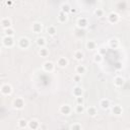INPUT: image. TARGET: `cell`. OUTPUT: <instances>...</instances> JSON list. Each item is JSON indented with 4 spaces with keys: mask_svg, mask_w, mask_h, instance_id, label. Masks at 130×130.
<instances>
[{
    "mask_svg": "<svg viewBox=\"0 0 130 130\" xmlns=\"http://www.w3.org/2000/svg\"><path fill=\"white\" fill-rule=\"evenodd\" d=\"M2 43H3V45L5 47H12L13 44H14V41H13V39H12V37L5 36L2 39Z\"/></svg>",
    "mask_w": 130,
    "mask_h": 130,
    "instance_id": "obj_1",
    "label": "cell"
},
{
    "mask_svg": "<svg viewBox=\"0 0 130 130\" xmlns=\"http://www.w3.org/2000/svg\"><path fill=\"white\" fill-rule=\"evenodd\" d=\"M18 45H19V47H20L21 49H27V48H29V46H30L29 39L25 38V37L20 38L19 41H18Z\"/></svg>",
    "mask_w": 130,
    "mask_h": 130,
    "instance_id": "obj_2",
    "label": "cell"
},
{
    "mask_svg": "<svg viewBox=\"0 0 130 130\" xmlns=\"http://www.w3.org/2000/svg\"><path fill=\"white\" fill-rule=\"evenodd\" d=\"M12 92V88H11V85H9L8 83H5V84H3L1 86V93L3 95H10Z\"/></svg>",
    "mask_w": 130,
    "mask_h": 130,
    "instance_id": "obj_3",
    "label": "cell"
},
{
    "mask_svg": "<svg viewBox=\"0 0 130 130\" xmlns=\"http://www.w3.org/2000/svg\"><path fill=\"white\" fill-rule=\"evenodd\" d=\"M13 105H14L15 109H23L24 106V100L21 99V98H17L15 101H14Z\"/></svg>",
    "mask_w": 130,
    "mask_h": 130,
    "instance_id": "obj_4",
    "label": "cell"
},
{
    "mask_svg": "<svg viewBox=\"0 0 130 130\" xmlns=\"http://www.w3.org/2000/svg\"><path fill=\"white\" fill-rule=\"evenodd\" d=\"M1 25L3 29H8L10 28L11 25V20L8 18V17H4V18L1 19Z\"/></svg>",
    "mask_w": 130,
    "mask_h": 130,
    "instance_id": "obj_5",
    "label": "cell"
},
{
    "mask_svg": "<svg viewBox=\"0 0 130 130\" xmlns=\"http://www.w3.org/2000/svg\"><path fill=\"white\" fill-rule=\"evenodd\" d=\"M60 112L64 115H68V114H70V112H71V108L69 105H63L60 108Z\"/></svg>",
    "mask_w": 130,
    "mask_h": 130,
    "instance_id": "obj_6",
    "label": "cell"
},
{
    "mask_svg": "<svg viewBox=\"0 0 130 130\" xmlns=\"http://www.w3.org/2000/svg\"><path fill=\"white\" fill-rule=\"evenodd\" d=\"M32 30H33V32L36 33V34L41 33L42 32V24L40 23H35L32 27Z\"/></svg>",
    "mask_w": 130,
    "mask_h": 130,
    "instance_id": "obj_7",
    "label": "cell"
},
{
    "mask_svg": "<svg viewBox=\"0 0 130 130\" xmlns=\"http://www.w3.org/2000/svg\"><path fill=\"white\" fill-rule=\"evenodd\" d=\"M43 67H44V69L46 71H52L54 69V64L52 62H50V61H47V62L44 63Z\"/></svg>",
    "mask_w": 130,
    "mask_h": 130,
    "instance_id": "obj_8",
    "label": "cell"
},
{
    "mask_svg": "<svg viewBox=\"0 0 130 130\" xmlns=\"http://www.w3.org/2000/svg\"><path fill=\"white\" fill-rule=\"evenodd\" d=\"M100 106H101L104 110H106V109H109V107H110V101L109 100H107V99H104L101 101V103H100Z\"/></svg>",
    "mask_w": 130,
    "mask_h": 130,
    "instance_id": "obj_9",
    "label": "cell"
},
{
    "mask_svg": "<svg viewBox=\"0 0 130 130\" xmlns=\"http://www.w3.org/2000/svg\"><path fill=\"white\" fill-rule=\"evenodd\" d=\"M82 93H83V89L80 86H75L74 89H73V95H74L75 97H80L82 96Z\"/></svg>",
    "mask_w": 130,
    "mask_h": 130,
    "instance_id": "obj_10",
    "label": "cell"
},
{
    "mask_svg": "<svg viewBox=\"0 0 130 130\" xmlns=\"http://www.w3.org/2000/svg\"><path fill=\"white\" fill-rule=\"evenodd\" d=\"M77 24H78L79 28H86V25H88V19L84 18V17H81L77 21Z\"/></svg>",
    "mask_w": 130,
    "mask_h": 130,
    "instance_id": "obj_11",
    "label": "cell"
},
{
    "mask_svg": "<svg viewBox=\"0 0 130 130\" xmlns=\"http://www.w3.org/2000/svg\"><path fill=\"white\" fill-rule=\"evenodd\" d=\"M57 64L59 65L60 67H65V66H66V65L68 64V61H67V59H66V58L61 57V58H59V59H58Z\"/></svg>",
    "mask_w": 130,
    "mask_h": 130,
    "instance_id": "obj_12",
    "label": "cell"
},
{
    "mask_svg": "<svg viewBox=\"0 0 130 130\" xmlns=\"http://www.w3.org/2000/svg\"><path fill=\"white\" fill-rule=\"evenodd\" d=\"M58 19L60 23H64L65 20L67 19V15H66V12H64V11H60L59 12V14H58Z\"/></svg>",
    "mask_w": 130,
    "mask_h": 130,
    "instance_id": "obj_13",
    "label": "cell"
},
{
    "mask_svg": "<svg viewBox=\"0 0 130 130\" xmlns=\"http://www.w3.org/2000/svg\"><path fill=\"white\" fill-rule=\"evenodd\" d=\"M109 20L111 21V23H117V21L119 20V15L117 13L112 12V13H110V15H109Z\"/></svg>",
    "mask_w": 130,
    "mask_h": 130,
    "instance_id": "obj_14",
    "label": "cell"
},
{
    "mask_svg": "<svg viewBox=\"0 0 130 130\" xmlns=\"http://www.w3.org/2000/svg\"><path fill=\"white\" fill-rule=\"evenodd\" d=\"M112 112H113V114H115V115H120V114H122L123 110H122V108H121L120 106L116 105V106L113 107V109H112Z\"/></svg>",
    "mask_w": 130,
    "mask_h": 130,
    "instance_id": "obj_15",
    "label": "cell"
},
{
    "mask_svg": "<svg viewBox=\"0 0 130 130\" xmlns=\"http://www.w3.org/2000/svg\"><path fill=\"white\" fill-rule=\"evenodd\" d=\"M114 82H115V84L117 86H121V85L124 84V78L123 77H121V76H117L114 79Z\"/></svg>",
    "mask_w": 130,
    "mask_h": 130,
    "instance_id": "obj_16",
    "label": "cell"
},
{
    "mask_svg": "<svg viewBox=\"0 0 130 130\" xmlns=\"http://www.w3.org/2000/svg\"><path fill=\"white\" fill-rule=\"evenodd\" d=\"M29 128H31V129H37L39 128V122L36 120H32V121H30L29 122Z\"/></svg>",
    "mask_w": 130,
    "mask_h": 130,
    "instance_id": "obj_17",
    "label": "cell"
},
{
    "mask_svg": "<svg viewBox=\"0 0 130 130\" xmlns=\"http://www.w3.org/2000/svg\"><path fill=\"white\" fill-rule=\"evenodd\" d=\"M28 126H29V123H28L27 120L20 119V120L18 121V127H19V128H25V127H28Z\"/></svg>",
    "mask_w": 130,
    "mask_h": 130,
    "instance_id": "obj_18",
    "label": "cell"
},
{
    "mask_svg": "<svg viewBox=\"0 0 130 130\" xmlns=\"http://www.w3.org/2000/svg\"><path fill=\"white\" fill-rule=\"evenodd\" d=\"M37 45L42 48V47H44L46 45V40L44 38H38L37 39Z\"/></svg>",
    "mask_w": 130,
    "mask_h": 130,
    "instance_id": "obj_19",
    "label": "cell"
},
{
    "mask_svg": "<svg viewBox=\"0 0 130 130\" xmlns=\"http://www.w3.org/2000/svg\"><path fill=\"white\" fill-rule=\"evenodd\" d=\"M118 45H119V42H118V40L117 39H112V40L110 41V47L111 48H117L118 47Z\"/></svg>",
    "mask_w": 130,
    "mask_h": 130,
    "instance_id": "obj_20",
    "label": "cell"
},
{
    "mask_svg": "<svg viewBox=\"0 0 130 130\" xmlns=\"http://www.w3.org/2000/svg\"><path fill=\"white\" fill-rule=\"evenodd\" d=\"M75 111H76V113H77V114L83 113L84 108H83V106H82V104H77V106H76V108H75Z\"/></svg>",
    "mask_w": 130,
    "mask_h": 130,
    "instance_id": "obj_21",
    "label": "cell"
},
{
    "mask_svg": "<svg viewBox=\"0 0 130 130\" xmlns=\"http://www.w3.org/2000/svg\"><path fill=\"white\" fill-rule=\"evenodd\" d=\"M85 67L83 65H78V66L76 67V73H78V74H82V73L85 72Z\"/></svg>",
    "mask_w": 130,
    "mask_h": 130,
    "instance_id": "obj_22",
    "label": "cell"
},
{
    "mask_svg": "<svg viewBox=\"0 0 130 130\" xmlns=\"http://www.w3.org/2000/svg\"><path fill=\"white\" fill-rule=\"evenodd\" d=\"M88 113L90 116H96L97 115V109L95 107H89L88 109Z\"/></svg>",
    "mask_w": 130,
    "mask_h": 130,
    "instance_id": "obj_23",
    "label": "cell"
},
{
    "mask_svg": "<svg viewBox=\"0 0 130 130\" xmlns=\"http://www.w3.org/2000/svg\"><path fill=\"white\" fill-rule=\"evenodd\" d=\"M47 32H48V34L51 35V36H54L56 34V28L53 27V25H50V27H48V29H47Z\"/></svg>",
    "mask_w": 130,
    "mask_h": 130,
    "instance_id": "obj_24",
    "label": "cell"
},
{
    "mask_svg": "<svg viewBox=\"0 0 130 130\" xmlns=\"http://www.w3.org/2000/svg\"><path fill=\"white\" fill-rule=\"evenodd\" d=\"M4 34H5V36L12 37V36H13V34H14V32H13V30H12V29L8 28V29H4Z\"/></svg>",
    "mask_w": 130,
    "mask_h": 130,
    "instance_id": "obj_25",
    "label": "cell"
},
{
    "mask_svg": "<svg viewBox=\"0 0 130 130\" xmlns=\"http://www.w3.org/2000/svg\"><path fill=\"white\" fill-rule=\"evenodd\" d=\"M74 57L77 60H81L82 58H83V53H82L81 51H76L74 53Z\"/></svg>",
    "mask_w": 130,
    "mask_h": 130,
    "instance_id": "obj_26",
    "label": "cell"
},
{
    "mask_svg": "<svg viewBox=\"0 0 130 130\" xmlns=\"http://www.w3.org/2000/svg\"><path fill=\"white\" fill-rule=\"evenodd\" d=\"M86 47H88V49H90V50H94L96 48V43L94 41H89L86 43Z\"/></svg>",
    "mask_w": 130,
    "mask_h": 130,
    "instance_id": "obj_27",
    "label": "cell"
},
{
    "mask_svg": "<svg viewBox=\"0 0 130 130\" xmlns=\"http://www.w3.org/2000/svg\"><path fill=\"white\" fill-rule=\"evenodd\" d=\"M48 54H49L48 50H47L46 48H44V47H42V48L40 49V55L42 56V57H46Z\"/></svg>",
    "mask_w": 130,
    "mask_h": 130,
    "instance_id": "obj_28",
    "label": "cell"
},
{
    "mask_svg": "<svg viewBox=\"0 0 130 130\" xmlns=\"http://www.w3.org/2000/svg\"><path fill=\"white\" fill-rule=\"evenodd\" d=\"M70 9H71V7L68 5V4H63V5L61 6V10L64 11V12H70Z\"/></svg>",
    "mask_w": 130,
    "mask_h": 130,
    "instance_id": "obj_29",
    "label": "cell"
},
{
    "mask_svg": "<svg viewBox=\"0 0 130 130\" xmlns=\"http://www.w3.org/2000/svg\"><path fill=\"white\" fill-rule=\"evenodd\" d=\"M73 80H74L75 82H79L81 80V74H78V73H77L76 75L73 76Z\"/></svg>",
    "mask_w": 130,
    "mask_h": 130,
    "instance_id": "obj_30",
    "label": "cell"
},
{
    "mask_svg": "<svg viewBox=\"0 0 130 130\" xmlns=\"http://www.w3.org/2000/svg\"><path fill=\"white\" fill-rule=\"evenodd\" d=\"M95 14H96L97 16H103L104 11H103V9H100V8H98V9L95 11Z\"/></svg>",
    "mask_w": 130,
    "mask_h": 130,
    "instance_id": "obj_31",
    "label": "cell"
},
{
    "mask_svg": "<svg viewBox=\"0 0 130 130\" xmlns=\"http://www.w3.org/2000/svg\"><path fill=\"white\" fill-rule=\"evenodd\" d=\"M102 55L101 54H96L95 55V61L96 62H101L102 61Z\"/></svg>",
    "mask_w": 130,
    "mask_h": 130,
    "instance_id": "obj_32",
    "label": "cell"
},
{
    "mask_svg": "<svg viewBox=\"0 0 130 130\" xmlns=\"http://www.w3.org/2000/svg\"><path fill=\"white\" fill-rule=\"evenodd\" d=\"M76 103L77 104H83V98L81 96L80 97H76Z\"/></svg>",
    "mask_w": 130,
    "mask_h": 130,
    "instance_id": "obj_33",
    "label": "cell"
},
{
    "mask_svg": "<svg viewBox=\"0 0 130 130\" xmlns=\"http://www.w3.org/2000/svg\"><path fill=\"white\" fill-rule=\"evenodd\" d=\"M81 128H82L81 125H79V124H74L71 126V129H81Z\"/></svg>",
    "mask_w": 130,
    "mask_h": 130,
    "instance_id": "obj_34",
    "label": "cell"
},
{
    "mask_svg": "<svg viewBox=\"0 0 130 130\" xmlns=\"http://www.w3.org/2000/svg\"><path fill=\"white\" fill-rule=\"evenodd\" d=\"M70 12H71V13H75V12H76V9H74V8H71V9H70Z\"/></svg>",
    "mask_w": 130,
    "mask_h": 130,
    "instance_id": "obj_35",
    "label": "cell"
},
{
    "mask_svg": "<svg viewBox=\"0 0 130 130\" xmlns=\"http://www.w3.org/2000/svg\"><path fill=\"white\" fill-rule=\"evenodd\" d=\"M6 4H7V5H10L11 2H10V1H7V2H6Z\"/></svg>",
    "mask_w": 130,
    "mask_h": 130,
    "instance_id": "obj_36",
    "label": "cell"
}]
</instances>
